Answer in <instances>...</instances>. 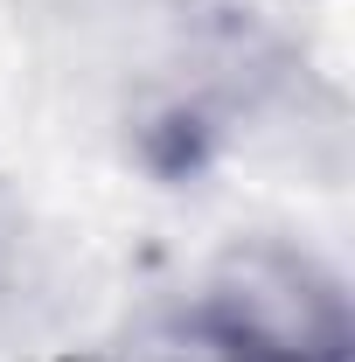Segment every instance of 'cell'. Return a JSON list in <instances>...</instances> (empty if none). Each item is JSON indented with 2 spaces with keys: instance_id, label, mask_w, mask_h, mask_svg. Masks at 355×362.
Returning a JSON list of instances; mask_svg holds the SVG:
<instances>
[{
  "instance_id": "6da1fadb",
  "label": "cell",
  "mask_w": 355,
  "mask_h": 362,
  "mask_svg": "<svg viewBox=\"0 0 355 362\" xmlns=\"http://www.w3.org/2000/svg\"><path fill=\"white\" fill-rule=\"evenodd\" d=\"M195 307L251 362H349L355 356L342 286L307 251L272 244V237L223 251Z\"/></svg>"
}]
</instances>
